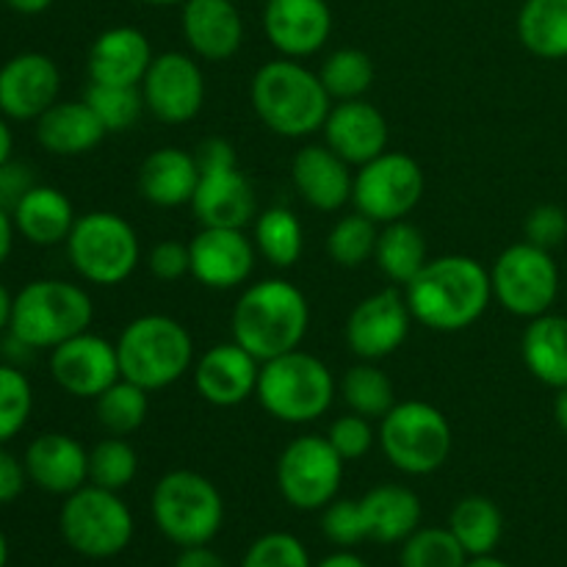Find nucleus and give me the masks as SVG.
<instances>
[{"label": "nucleus", "instance_id": "obj_53", "mask_svg": "<svg viewBox=\"0 0 567 567\" xmlns=\"http://www.w3.org/2000/svg\"><path fill=\"white\" fill-rule=\"evenodd\" d=\"M14 216H11V210H6L3 205H0V266L9 260L11 247H14Z\"/></svg>", "mask_w": 567, "mask_h": 567}, {"label": "nucleus", "instance_id": "obj_4", "mask_svg": "<svg viewBox=\"0 0 567 567\" xmlns=\"http://www.w3.org/2000/svg\"><path fill=\"white\" fill-rule=\"evenodd\" d=\"M116 354L122 380L136 382L150 393L175 385L194 369L192 332L164 313L127 321L116 338Z\"/></svg>", "mask_w": 567, "mask_h": 567}, {"label": "nucleus", "instance_id": "obj_16", "mask_svg": "<svg viewBox=\"0 0 567 567\" xmlns=\"http://www.w3.org/2000/svg\"><path fill=\"white\" fill-rule=\"evenodd\" d=\"M50 374L55 385L75 399H97L122 380L116 343L94 332H81L50 349Z\"/></svg>", "mask_w": 567, "mask_h": 567}, {"label": "nucleus", "instance_id": "obj_15", "mask_svg": "<svg viewBox=\"0 0 567 567\" xmlns=\"http://www.w3.org/2000/svg\"><path fill=\"white\" fill-rule=\"evenodd\" d=\"M413 321L404 293H399L396 288H382L354 305L343 338L354 358L377 363L402 349Z\"/></svg>", "mask_w": 567, "mask_h": 567}, {"label": "nucleus", "instance_id": "obj_6", "mask_svg": "<svg viewBox=\"0 0 567 567\" xmlns=\"http://www.w3.org/2000/svg\"><path fill=\"white\" fill-rule=\"evenodd\" d=\"M92 319L94 305L86 288L64 280H33L14 293L9 332L37 352L81 336Z\"/></svg>", "mask_w": 567, "mask_h": 567}, {"label": "nucleus", "instance_id": "obj_12", "mask_svg": "<svg viewBox=\"0 0 567 567\" xmlns=\"http://www.w3.org/2000/svg\"><path fill=\"white\" fill-rule=\"evenodd\" d=\"M343 482V457L327 435L293 437L277 460V491L302 513H319L338 498Z\"/></svg>", "mask_w": 567, "mask_h": 567}, {"label": "nucleus", "instance_id": "obj_23", "mask_svg": "<svg viewBox=\"0 0 567 567\" xmlns=\"http://www.w3.org/2000/svg\"><path fill=\"white\" fill-rule=\"evenodd\" d=\"M181 28L192 55L227 61L241 50L244 20L233 0H183Z\"/></svg>", "mask_w": 567, "mask_h": 567}, {"label": "nucleus", "instance_id": "obj_32", "mask_svg": "<svg viewBox=\"0 0 567 567\" xmlns=\"http://www.w3.org/2000/svg\"><path fill=\"white\" fill-rule=\"evenodd\" d=\"M515 28L520 44L537 59H567V0H526Z\"/></svg>", "mask_w": 567, "mask_h": 567}, {"label": "nucleus", "instance_id": "obj_51", "mask_svg": "<svg viewBox=\"0 0 567 567\" xmlns=\"http://www.w3.org/2000/svg\"><path fill=\"white\" fill-rule=\"evenodd\" d=\"M25 463L17 460L6 449V443H0V504H11L14 498H20V493L25 491Z\"/></svg>", "mask_w": 567, "mask_h": 567}, {"label": "nucleus", "instance_id": "obj_29", "mask_svg": "<svg viewBox=\"0 0 567 567\" xmlns=\"http://www.w3.org/2000/svg\"><path fill=\"white\" fill-rule=\"evenodd\" d=\"M14 216V227L25 241L37 244V247H55V244H66L72 227H75L78 216L72 208L70 197L55 186H37L17 203L11 210Z\"/></svg>", "mask_w": 567, "mask_h": 567}, {"label": "nucleus", "instance_id": "obj_42", "mask_svg": "<svg viewBox=\"0 0 567 567\" xmlns=\"http://www.w3.org/2000/svg\"><path fill=\"white\" fill-rule=\"evenodd\" d=\"M83 100L109 133H122L133 127L144 111V97L138 86H105V83L89 81Z\"/></svg>", "mask_w": 567, "mask_h": 567}, {"label": "nucleus", "instance_id": "obj_47", "mask_svg": "<svg viewBox=\"0 0 567 567\" xmlns=\"http://www.w3.org/2000/svg\"><path fill=\"white\" fill-rule=\"evenodd\" d=\"M524 236L526 241L535 244V247L543 249H557L559 244L567 238V214L559 205H537V208L529 210L524 221Z\"/></svg>", "mask_w": 567, "mask_h": 567}, {"label": "nucleus", "instance_id": "obj_28", "mask_svg": "<svg viewBox=\"0 0 567 567\" xmlns=\"http://www.w3.org/2000/svg\"><path fill=\"white\" fill-rule=\"evenodd\" d=\"M105 136L109 131L89 109L86 100H59L37 120V142L50 155H64V158L86 155Z\"/></svg>", "mask_w": 567, "mask_h": 567}, {"label": "nucleus", "instance_id": "obj_38", "mask_svg": "<svg viewBox=\"0 0 567 567\" xmlns=\"http://www.w3.org/2000/svg\"><path fill=\"white\" fill-rule=\"evenodd\" d=\"M94 413H97V424L109 435H133L147 421L150 391H144L136 382L116 380L109 391L94 399Z\"/></svg>", "mask_w": 567, "mask_h": 567}, {"label": "nucleus", "instance_id": "obj_41", "mask_svg": "<svg viewBox=\"0 0 567 567\" xmlns=\"http://www.w3.org/2000/svg\"><path fill=\"white\" fill-rule=\"evenodd\" d=\"M468 554L460 546L452 529L441 526H426L415 529L408 540L402 543V567H465Z\"/></svg>", "mask_w": 567, "mask_h": 567}, {"label": "nucleus", "instance_id": "obj_39", "mask_svg": "<svg viewBox=\"0 0 567 567\" xmlns=\"http://www.w3.org/2000/svg\"><path fill=\"white\" fill-rule=\"evenodd\" d=\"M377 241H380V225L354 210L332 225L330 236H327V255L341 269H360L374 258Z\"/></svg>", "mask_w": 567, "mask_h": 567}, {"label": "nucleus", "instance_id": "obj_56", "mask_svg": "<svg viewBox=\"0 0 567 567\" xmlns=\"http://www.w3.org/2000/svg\"><path fill=\"white\" fill-rule=\"evenodd\" d=\"M11 150H14V133H11L6 116L0 114V166L11 161Z\"/></svg>", "mask_w": 567, "mask_h": 567}, {"label": "nucleus", "instance_id": "obj_57", "mask_svg": "<svg viewBox=\"0 0 567 567\" xmlns=\"http://www.w3.org/2000/svg\"><path fill=\"white\" fill-rule=\"evenodd\" d=\"M11 308H14V297H11L9 288L0 282V336H3V332H9Z\"/></svg>", "mask_w": 567, "mask_h": 567}, {"label": "nucleus", "instance_id": "obj_37", "mask_svg": "<svg viewBox=\"0 0 567 567\" xmlns=\"http://www.w3.org/2000/svg\"><path fill=\"white\" fill-rule=\"evenodd\" d=\"M374 61L365 50L358 48H338L321 61L319 78L324 83L327 94L336 103L341 100H360L371 86H374Z\"/></svg>", "mask_w": 567, "mask_h": 567}, {"label": "nucleus", "instance_id": "obj_58", "mask_svg": "<svg viewBox=\"0 0 567 567\" xmlns=\"http://www.w3.org/2000/svg\"><path fill=\"white\" fill-rule=\"evenodd\" d=\"M554 421L567 435V388H559L557 399H554Z\"/></svg>", "mask_w": 567, "mask_h": 567}, {"label": "nucleus", "instance_id": "obj_48", "mask_svg": "<svg viewBox=\"0 0 567 567\" xmlns=\"http://www.w3.org/2000/svg\"><path fill=\"white\" fill-rule=\"evenodd\" d=\"M147 269L150 275L158 277L161 282H175L192 275V255H188V244L181 241H158L147 252Z\"/></svg>", "mask_w": 567, "mask_h": 567}, {"label": "nucleus", "instance_id": "obj_17", "mask_svg": "<svg viewBox=\"0 0 567 567\" xmlns=\"http://www.w3.org/2000/svg\"><path fill=\"white\" fill-rule=\"evenodd\" d=\"M192 277L210 291H233L244 286L255 269L258 249L244 230L236 227H199L188 241Z\"/></svg>", "mask_w": 567, "mask_h": 567}, {"label": "nucleus", "instance_id": "obj_59", "mask_svg": "<svg viewBox=\"0 0 567 567\" xmlns=\"http://www.w3.org/2000/svg\"><path fill=\"white\" fill-rule=\"evenodd\" d=\"M465 567H509L507 563H502V559H496L493 554H487V557H471Z\"/></svg>", "mask_w": 567, "mask_h": 567}, {"label": "nucleus", "instance_id": "obj_3", "mask_svg": "<svg viewBox=\"0 0 567 567\" xmlns=\"http://www.w3.org/2000/svg\"><path fill=\"white\" fill-rule=\"evenodd\" d=\"M249 103L258 120L282 138L313 136L324 127L332 109L319 72H310L297 59L266 61L252 78Z\"/></svg>", "mask_w": 567, "mask_h": 567}, {"label": "nucleus", "instance_id": "obj_24", "mask_svg": "<svg viewBox=\"0 0 567 567\" xmlns=\"http://www.w3.org/2000/svg\"><path fill=\"white\" fill-rule=\"evenodd\" d=\"M153 59V44L144 31L133 25L105 28L89 48V81L105 86H142Z\"/></svg>", "mask_w": 567, "mask_h": 567}, {"label": "nucleus", "instance_id": "obj_8", "mask_svg": "<svg viewBox=\"0 0 567 567\" xmlns=\"http://www.w3.org/2000/svg\"><path fill=\"white\" fill-rule=\"evenodd\" d=\"M66 258L78 277L92 286H122L142 260V244L125 216L114 210H92L78 216L70 238Z\"/></svg>", "mask_w": 567, "mask_h": 567}, {"label": "nucleus", "instance_id": "obj_45", "mask_svg": "<svg viewBox=\"0 0 567 567\" xmlns=\"http://www.w3.org/2000/svg\"><path fill=\"white\" fill-rule=\"evenodd\" d=\"M241 567H313L302 540L288 532H269L249 546Z\"/></svg>", "mask_w": 567, "mask_h": 567}, {"label": "nucleus", "instance_id": "obj_2", "mask_svg": "<svg viewBox=\"0 0 567 567\" xmlns=\"http://www.w3.org/2000/svg\"><path fill=\"white\" fill-rule=\"evenodd\" d=\"M310 327V305L302 288L269 277L244 288L230 316L233 341L266 363L302 347Z\"/></svg>", "mask_w": 567, "mask_h": 567}, {"label": "nucleus", "instance_id": "obj_50", "mask_svg": "<svg viewBox=\"0 0 567 567\" xmlns=\"http://www.w3.org/2000/svg\"><path fill=\"white\" fill-rule=\"evenodd\" d=\"M194 158H197L199 172L233 169V166H238L236 147H233V144L221 136L203 138V142L197 144V150H194Z\"/></svg>", "mask_w": 567, "mask_h": 567}, {"label": "nucleus", "instance_id": "obj_9", "mask_svg": "<svg viewBox=\"0 0 567 567\" xmlns=\"http://www.w3.org/2000/svg\"><path fill=\"white\" fill-rule=\"evenodd\" d=\"M382 454L408 476H430L452 454V426L430 402H396L377 430Z\"/></svg>", "mask_w": 567, "mask_h": 567}, {"label": "nucleus", "instance_id": "obj_7", "mask_svg": "<svg viewBox=\"0 0 567 567\" xmlns=\"http://www.w3.org/2000/svg\"><path fill=\"white\" fill-rule=\"evenodd\" d=\"M161 535L175 546H208L225 524V502L208 476L177 468L161 476L150 496Z\"/></svg>", "mask_w": 567, "mask_h": 567}, {"label": "nucleus", "instance_id": "obj_60", "mask_svg": "<svg viewBox=\"0 0 567 567\" xmlns=\"http://www.w3.org/2000/svg\"><path fill=\"white\" fill-rule=\"evenodd\" d=\"M9 565V540H6V535L0 532V567Z\"/></svg>", "mask_w": 567, "mask_h": 567}, {"label": "nucleus", "instance_id": "obj_26", "mask_svg": "<svg viewBox=\"0 0 567 567\" xmlns=\"http://www.w3.org/2000/svg\"><path fill=\"white\" fill-rule=\"evenodd\" d=\"M291 181L299 197L321 214H332L352 203V164H347L327 144H308L293 155Z\"/></svg>", "mask_w": 567, "mask_h": 567}, {"label": "nucleus", "instance_id": "obj_52", "mask_svg": "<svg viewBox=\"0 0 567 567\" xmlns=\"http://www.w3.org/2000/svg\"><path fill=\"white\" fill-rule=\"evenodd\" d=\"M175 567H225L219 554L208 546H188L183 548L181 557L175 559Z\"/></svg>", "mask_w": 567, "mask_h": 567}, {"label": "nucleus", "instance_id": "obj_21", "mask_svg": "<svg viewBox=\"0 0 567 567\" xmlns=\"http://www.w3.org/2000/svg\"><path fill=\"white\" fill-rule=\"evenodd\" d=\"M327 147L336 150L347 164L363 166L388 150V122L369 100L332 103L324 127Z\"/></svg>", "mask_w": 567, "mask_h": 567}, {"label": "nucleus", "instance_id": "obj_54", "mask_svg": "<svg viewBox=\"0 0 567 567\" xmlns=\"http://www.w3.org/2000/svg\"><path fill=\"white\" fill-rule=\"evenodd\" d=\"M55 0H6V6H9L11 11H17V14H42V11H48L50 6H53Z\"/></svg>", "mask_w": 567, "mask_h": 567}, {"label": "nucleus", "instance_id": "obj_22", "mask_svg": "<svg viewBox=\"0 0 567 567\" xmlns=\"http://www.w3.org/2000/svg\"><path fill=\"white\" fill-rule=\"evenodd\" d=\"M28 482L50 496H70L89 485V452L64 432H44L25 449Z\"/></svg>", "mask_w": 567, "mask_h": 567}, {"label": "nucleus", "instance_id": "obj_30", "mask_svg": "<svg viewBox=\"0 0 567 567\" xmlns=\"http://www.w3.org/2000/svg\"><path fill=\"white\" fill-rule=\"evenodd\" d=\"M363 507L365 524H369V540L391 546V543H404L415 529L421 526V498L415 496L410 487L393 485H377L360 498Z\"/></svg>", "mask_w": 567, "mask_h": 567}, {"label": "nucleus", "instance_id": "obj_55", "mask_svg": "<svg viewBox=\"0 0 567 567\" xmlns=\"http://www.w3.org/2000/svg\"><path fill=\"white\" fill-rule=\"evenodd\" d=\"M316 567H369L363 563V559L358 557V554L352 551H338V554H330V557L321 559Z\"/></svg>", "mask_w": 567, "mask_h": 567}, {"label": "nucleus", "instance_id": "obj_20", "mask_svg": "<svg viewBox=\"0 0 567 567\" xmlns=\"http://www.w3.org/2000/svg\"><path fill=\"white\" fill-rule=\"evenodd\" d=\"M260 365L241 343H216L194 365V388L214 408H238L258 391Z\"/></svg>", "mask_w": 567, "mask_h": 567}, {"label": "nucleus", "instance_id": "obj_14", "mask_svg": "<svg viewBox=\"0 0 567 567\" xmlns=\"http://www.w3.org/2000/svg\"><path fill=\"white\" fill-rule=\"evenodd\" d=\"M144 109L164 125H186L203 111L205 75L197 55L166 50L150 64L142 81Z\"/></svg>", "mask_w": 567, "mask_h": 567}, {"label": "nucleus", "instance_id": "obj_27", "mask_svg": "<svg viewBox=\"0 0 567 567\" xmlns=\"http://www.w3.org/2000/svg\"><path fill=\"white\" fill-rule=\"evenodd\" d=\"M199 177L203 172L194 153L181 147H161L138 166V194L155 208H181L192 205Z\"/></svg>", "mask_w": 567, "mask_h": 567}, {"label": "nucleus", "instance_id": "obj_11", "mask_svg": "<svg viewBox=\"0 0 567 567\" xmlns=\"http://www.w3.org/2000/svg\"><path fill=\"white\" fill-rule=\"evenodd\" d=\"M493 299L518 319L551 313L559 293V269L551 252L529 241L513 244L491 269Z\"/></svg>", "mask_w": 567, "mask_h": 567}, {"label": "nucleus", "instance_id": "obj_35", "mask_svg": "<svg viewBox=\"0 0 567 567\" xmlns=\"http://www.w3.org/2000/svg\"><path fill=\"white\" fill-rule=\"evenodd\" d=\"M255 249L264 255L275 269H291L302 258L305 249V230L302 221L293 210L275 205L266 208L264 214L255 216Z\"/></svg>", "mask_w": 567, "mask_h": 567}, {"label": "nucleus", "instance_id": "obj_44", "mask_svg": "<svg viewBox=\"0 0 567 567\" xmlns=\"http://www.w3.org/2000/svg\"><path fill=\"white\" fill-rule=\"evenodd\" d=\"M321 532L330 543L341 548H352L358 543L369 540V524H365L363 507H360V498H336L332 504H327L321 509Z\"/></svg>", "mask_w": 567, "mask_h": 567}, {"label": "nucleus", "instance_id": "obj_36", "mask_svg": "<svg viewBox=\"0 0 567 567\" xmlns=\"http://www.w3.org/2000/svg\"><path fill=\"white\" fill-rule=\"evenodd\" d=\"M338 393H341V399L352 413L365 415L371 421L385 419L393 404H396L391 377L371 360H360L358 365L343 371Z\"/></svg>", "mask_w": 567, "mask_h": 567}, {"label": "nucleus", "instance_id": "obj_43", "mask_svg": "<svg viewBox=\"0 0 567 567\" xmlns=\"http://www.w3.org/2000/svg\"><path fill=\"white\" fill-rule=\"evenodd\" d=\"M33 410V388L17 365L0 363V443L25 430Z\"/></svg>", "mask_w": 567, "mask_h": 567}, {"label": "nucleus", "instance_id": "obj_19", "mask_svg": "<svg viewBox=\"0 0 567 567\" xmlns=\"http://www.w3.org/2000/svg\"><path fill=\"white\" fill-rule=\"evenodd\" d=\"M264 31L277 53L302 61L330 42L332 9L327 0H266Z\"/></svg>", "mask_w": 567, "mask_h": 567}, {"label": "nucleus", "instance_id": "obj_18", "mask_svg": "<svg viewBox=\"0 0 567 567\" xmlns=\"http://www.w3.org/2000/svg\"><path fill=\"white\" fill-rule=\"evenodd\" d=\"M61 72L50 55L28 50L0 66V114L6 120L37 122L50 105L59 103Z\"/></svg>", "mask_w": 567, "mask_h": 567}, {"label": "nucleus", "instance_id": "obj_10", "mask_svg": "<svg viewBox=\"0 0 567 567\" xmlns=\"http://www.w3.org/2000/svg\"><path fill=\"white\" fill-rule=\"evenodd\" d=\"M59 529L66 546L86 559H111L125 551L133 540V515L120 493L97 485L64 496Z\"/></svg>", "mask_w": 567, "mask_h": 567}, {"label": "nucleus", "instance_id": "obj_40", "mask_svg": "<svg viewBox=\"0 0 567 567\" xmlns=\"http://www.w3.org/2000/svg\"><path fill=\"white\" fill-rule=\"evenodd\" d=\"M138 474V454L125 437H103L89 452V482L105 491H125Z\"/></svg>", "mask_w": 567, "mask_h": 567}, {"label": "nucleus", "instance_id": "obj_34", "mask_svg": "<svg viewBox=\"0 0 567 567\" xmlns=\"http://www.w3.org/2000/svg\"><path fill=\"white\" fill-rule=\"evenodd\" d=\"M449 529L468 557H487L502 543L504 515L496 502L485 496L460 498L449 515Z\"/></svg>", "mask_w": 567, "mask_h": 567}, {"label": "nucleus", "instance_id": "obj_25", "mask_svg": "<svg viewBox=\"0 0 567 567\" xmlns=\"http://www.w3.org/2000/svg\"><path fill=\"white\" fill-rule=\"evenodd\" d=\"M192 214L199 227H236L244 230L258 216V194L238 166L203 172L192 197Z\"/></svg>", "mask_w": 567, "mask_h": 567}, {"label": "nucleus", "instance_id": "obj_33", "mask_svg": "<svg viewBox=\"0 0 567 567\" xmlns=\"http://www.w3.org/2000/svg\"><path fill=\"white\" fill-rule=\"evenodd\" d=\"M374 260L393 286H408L424 269L426 260H430L424 233L415 225H410L408 219L391 221V225L380 230Z\"/></svg>", "mask_w": 567, "mask_h": 567}, {"label": "nucleus", "instance_id": "obj_49", "mask_svg": "<svg viewBox=\"0 0 567 567\" xmlns=\"http://www.w3.org/2000/svg\"><path fill=\"white\" fill-rule=\"evenodd\" d=\"M33 186H37V181H33V169L28 164L11 158L0 166V205H3L6 210H14L17 203H20Z\"/></svg>", "mask_w": 567, "mask_h": 567}, {"label": "nucleus", "instance_id": "obj_1", "mask_svg": "<svg viewBox=\"0 0 567 567\" xmlns=\"http://www.w3.org/2000/svg\"><path fill=\"white\" fill-rule=\"evenodd\" d=\"M404 299L413 319L426 330H468L493 302L491 269L471 255L430 258L424 269L404 286Z\"/></svg>", "mask_w": 567, "mask_h": 567}, {"label": "nucleus", "instance_id": "obj_46", "mask_svg": "<svg viewBox=\"0 0 567 567\" xmlns=\"http://www.w3.org/2000/svg\"><path fill=\"white\" fill-rule=\"evenodd\" d=\"M327 441L341 454L343 463H354V460H363L371 452V446L377 441V432L371 419L358 413H347L332 421L330 432H327Z\"/></svg>", "mask_w": 567, "mask_h": 567}, {"label": "nucleus", "instance_id": "obj_13", "mask_svg": "<svg viewBox=\"0 0 567 567\" xmlns=\"http://www.w3.org/2000/svg\"><path fill=\"white\" fill-rule=\"evenodd\" d=\"M424 197V169L408 153L385 150L354 172V210L374 219L377 225L408 219Z\"/></svg>", "mask_w": 567, "mask_h": 567}, {"label": "nucleus", "instance_id": "obj_61", "mask_svg": "<svg viewBox=\"0 0 567 567\" xmlns=\"http://www.w3.org/2000/svg\"><path fill=\"white\" fill-rule=\"evenodd\" d=\"M138 3H147V6H175V3H183V0H138Z\"/></svg>", "mask_w": 567, "mask_h": 567}, {"label": "nucleus", "instance_id": "obj_5", "mask_svg": "<svg viewBox=\"0 0 567 567\" xmlns=\"http://www.w3.org/2000/svg\"><path fill=\"white\" fill-rule=\"evenodd\" d=\"M336 377L324 360L293 349L260 365L258 396L260 408L282 424L302 426L319 421L336 402Z\"/></svg>", "mask_w": 567, "mask_h": 567}, {"label": "nucleus", "instance_id": "obj_31", "mask_svg": "<svg viewBox=\"0 0 567 567\" xmlns=\"http://www.w3.org/2000/svg\"><path fill=\"white\" fill-rule=\"evenodd\" d=\"M520 354L535 380L543 385L567 388V316L543 313L529 321L520 338Z\"/></svg>", "mask_w": 567, "mask_h": 567}]
</instances>
